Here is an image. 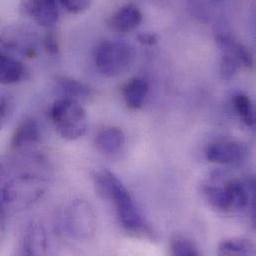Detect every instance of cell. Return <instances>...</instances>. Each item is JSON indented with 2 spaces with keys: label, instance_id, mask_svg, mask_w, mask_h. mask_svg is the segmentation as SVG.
Listing matches in <instances>:
<instances>
[{
  "label": "cell",
  "instance_id": "obj_1",
  "mask_svg": "<svg viewBox=\"0 0 256 256\" xmlns=\"http://www.w3.org/2000/svg\"><path fill=\"white\" fill-rule=\"evenodd\" d=\"M94 184L99 196L114 204L119 222L127 232L136 236L148 232L132 196L115 174L102 170L95 174Z\"/></svg>",
  "mask_w": 256,
  "mask_h": 256
},
{
  "label": "cell",
  "instance_id": "obj_2",
  "mask_svg": "<svg viewBox=\"0 0 256 256\" xmlns=\"http://www.w3.org/2000/svg\"><path fill=\"white\" fill-rule=\"evenodd\" d=\"M246 184L238 178L224 180L216 172L204 184L202 194L208 204L224 214H234L246 210L250 202L254 204V182Z\"/></svg>",
  "mask_w": 256,
  "mask_h": 256
},
{
  "label": "cell",
  "instance_id": "obj_3",
  "mask_svg": "<svg viewBox=\"0 0 256 256\" xmlns=\"http://www.w3.org/2000/svg\"><path fill=\"white\" fill-rule=\"evenodd\" d=\"M51 120L60 136L66 140H75L87 130L86 111L78 101L63 97L55 101L50 111Z\"/></svg>",
  "mask_w": 256,
  "mask_h": 256
},
{
  "label": "cell",
  "instance_id": "obj_4",
  "mask_svg": "<svg viewBox=\"0 0 256 256\" xmlns=\"http://www.w3.org/2000/svg\"><path fill=\"white\" fill-rule=\"evenodd\" d=\"M132 53L128 44L114 40L100 42L94 51V63L104 77L112 78L120 75L128 68Z\"/></svg>",
  "mask_w": 256,
  "mask_h": 256
},
{
  "label": "cell",
  "instance_id": "obj_5",
  "mask_svg": "<svg viewBox=\"0 0 256 256\" xmlns=\"http://www.w3.org/2000/svg\"><path fill=\"white\" fill-rule=\"evenodd\" d=\"M64 220L68 232L75 238L87 240L94 236L96 216L93 208L86 200H73L65 210Z\"/></svg>",
  "mask_w": 256,
  "mask_h": 256
},
{
  "label": "cell",
  "instance_id": "obj_6",
  "mask_svg": "<svg viewBox=\"0 0 256 256\" xmlns=\"http://www.w3.org/2000/svg\"><path fill=\"white\" fill-rule=\"evenodd\" d=\"M0 45L26 58H33L38 51L36 33L22 25H8L0 30Z\"/></svg>",
  "mask_w": 256,
  "mask_h": 256
},
{
  "label": "cell",
  "instance_id": "obj_7",
  "mask_svg": "<svg viewBox=\"0 0 256 256\" xmlns=\"http://www.w3.org/2000/svg\"><path fill=\"white\" fill-rule=\"evenodd\" d=\"M246 150L242 144L236 140L216 142L206 148V158L214 164L222 166L238 164L246 158Z\"/></svg>",
  "mask_w": 256,
  "mask_h": 256
},
{
  "label": "cell",
  "instance_id": "obj_8",
  "mask_svg": "<svg viewBox=\"0 0 256 256\" xmlns=\"http://www.w3.org/2000/svg\"><path fill=\"white\" fill-rule=\"evenodd\" d=\"M20 11L42 27H51L59 19L56 0H22Z\"/></svg>",
  "mask_w": 256,
  "mask_h": 256
},
{
  "label": "cell",
  "instance_id": "obj_9",
  "mask_svg": "<svg viewBox=\"0 0 256 256\" xmlns=\"http://www.w3.org/2000/svg\"><path fill=\"white\" fill-rule=\"evenodd\" d=\"M48 240L41 222L33 220L26 226L21 238V254L23 256H42L47 252Z\"/></svg>",
  "mask_w": 256,
  "mask_h": 256
},
{
  "label": "cell",
  "instance_id": "obj_10",
  "mask_svg": "<svg viewBox=\"0 0 256 256\" xmlns=\"http://www.w3.org/2000/svg\"><path fill=\"white\" fill-rule=\"evenodd\" d=\"M142 14L138 7L126 4L116 10L109 20V27L114 32L125 34L134 30L142 22Z\"/></svg>",
  "mask_w": 256,
  "mask_h": 256
},
{
  "label": "cell",
  "instance_id": "obj_11",
  "mask_svg": "<svg viewBox=\"0 0 256 256\" xmlns=\"http://www.w3.org/2000/svg\"><path fill=\"white\" fill-rule=\"evenodd\" d=\"M126 142V136L122 128L107 127L102 128L95 136V146L105 154H115L120 152Z\"/></svg>",
  "mask_w": 256,
  "mask_h": 256
},
{
  "label": "cell",
  "instance_id": "obj_12",
  "mask_svg": "<svg viewBox=\"0 0 256 256\" xmlns=\"http://www.w3.org/2000/svg\"><path fill=\"white\" fill-rule=\"evenodd\" d=\"M40 140V128L34 119L22 120L14 130L10 146L12 150H20L37 142Z\"/></svg>",
  "mask_w": 256,
  "mask_h": 256
},
{
  "label": "cell",
  "instance_id": "obj_13",
  "mask_svg": "<svg viewBox=\"0 0 256 256\" xmlns=\"http://www.w3.org/2000/svg\"><path fill=\"white\" fill-rule=\"evenodd\" d=\"M150 84L144 77L132 78L123 87V98L127 107L132 110H138L144 106L148 93Z\"/></svg>",
  "mask_w": 256,
  "mask_h": 256
},
{
  "label": "cell",
  "instance_id": "obj_14",
  "mask_svg": "<svg viewBox=\"0 0 256 256\" xmlns=\"http://www.w3.org/2000/svg\"><path fill=\"white\" fill-rule=\"evenodd\" d=\"M26 73L25 67L19 60L0 49V84H16L25 78Z\"/></svg>",
  "mask_w": 256,
  "mask_h": 256
},
{
  "label": "cell",
  "instance_id": "obj_15",
  "mask_svg": "<svg viewBox=\"0 0 256 256\" xmlns=\"http://www.w3.org/2000/svg\"><path fill=\"white\" fill-rule=\"evenodd\" d=\"M218 254L226 256H254L256 248L254 244L246 238H226L220 244Z\"/></svg>",
  "mask_w": 256,
  "mask_h": 256
},
{
  "label": "cell",
  "instance_id": "obj_16",
  "mask_svg": "<svg viewBox=\"0 0 256 256\" xmlns=\"http://www.w3.org/2000/svg\"><path fill=\"white\" fill-rule=\"evenodd\" d=\"M57 85L66 98L76 101L79 99H88L92 95V90L88 85L70 77H59L57 79Z\"/></svg>",
  "mask_w": 256,
  "mask_h": 256
},
{
  "label": "cell",
  "instance_id": "obj_17",
  "mask_svg": "<svg viewBox=\"0 0 256 256\" xmlns=\"http://www.w3.org/2000/svg\"><path fill=\"white\" fill-rule=\"evenodd\" d=\"M234 108L240 121L248 127L254 126L256 121L254 107L252 99L244 93H238L234 97Z\"/></svg>",
  "mask_w": 256,
  "mask_h": 256
},
{
  "label": "cell",
  "instance_id": "obj_18",
  "mask_svg": "<svg viewBox=\"0 0 256 256\" xmlns=\"http://www.w3.org/2000/svg\"><path fill=\"white\" fill-rule=\"evenodd\" d=\"M226 0H190V9L194 17L202 21L212 16V11Z\"/></svg>",
  "mask_w": 256,
  "mask_h": 256
},
{
  "label": "cell",
  "instance_id": "obj_19",
  "mask_svg": "<svg viewBox=\"0 0 256 256\" xmlns=\"http://www.w3.org/2000/svg\"><path fill=\"white\" fill-rule=\"evenodd\" d=\"M170 252L172 256H198L200 250L196 244L186 236H176L170 242Z\"/></svg>",
  "mask_w": 256,
  "mask_h": 256
},
{
  "label": "cell",
  "instance_id": "obj_20",
  "mask_svg": "<svg viewBox=\"0 0 256 256\" xmlns=\"http://www.w3.org/2000/svg\"><path fill=\"white\" fill-rule=\"evenodd\" d=\"M13 111L12 98L7 94H0V130L10 119Z\"/></svg>",
  "mask_w": 256,
  "mask_h": 256
},
{
  "label": "cell",
  "instance_id": "obj_21",
  "mask_svg": "<svg viewBox=\"0 0 256 256\" xmlns=\"http://www.w3.org/2000/svg\"><path fill=\"white\" fill-rule=\"evenodd\" d=\"M59 2L71 14H81L91 5V0H59Z\"/></svg>",
  "mask_w": 256,
  "mask_h": 256
},
{
  "label": "cell",
  "instance_id": "obj_22",
  "mask_svg": "<svg viewBox=\"0 0 256 256\" xmlns=\"http://www.w3.org/2000/svg\"><path fill=\"white\" fill-rule=\"evenodd\" d=\"M236 58H238V61L240 65V67L252 68L254 59H252V56L250 52L248 51V49L246 46L236 42Z\"/></svg>",
  "mask_w": 256,
  "mask_h": 256
},
{
  "label": "cell",
  "instance_id": "obj_23",
  "mask_svg": "<svg viewBox=\"0 0 256 256\" xmlns=\"http://www.w3.org/2000/svg\"><path fill=\"white\" fill-rule=\"evenodd\" d=\"M44 47L47 53L53 57H56L60 54V45L58 39L52 32L46 33L44 37Z\"/></svg>",
  "mask_w": 256,
  "mask_h": 256
},
{
  "label": "cell",
  "instance_id": "obj_24",
  "mask_svg": "<svg viewBox=\"0 0 256 256\" xmlns=\"http://www.w3.org/2000/svg\"><path fill=\"white\" fill-rule=\"evenodd\" d=\"M7 206L0 198V248L3 246L6 236V220H7Z\"/></svg>",
  "mask_w": 256,
  "mask_h": 256
},
{
  "label": "cell",
  "instance_id": "obj_25",
  "mask_svg": "<svg viewBox=\"0 0 256 256\" xmlns=\"http://www.w3.org/2000/svg\"><path fill=\"white\" fill-rule=\"evenodd\" d=\"M138 40L140 43H142V45H146V46H152L156 42V36L154 34L152 33H142L138 36Z\"/></svg>",
  "mask_w": 256,
  "mask_h": 256
},
{
  "label": "cell",
  "instance_id": "obj_26",
  "mask_svg": "<svg viewBox=\"0 0 256 256\" xmlns=\"http://www.w3.org/2000/svg\"><path fill=\"white\" fill-rule=\"evenodd\" d=\"M3 170H4V162H3V160H0V176H1L2 172H3Z\"/></svg>",
  "mask_w": 256,
  "mask_h": 256
}]
</instances>
